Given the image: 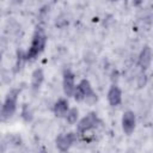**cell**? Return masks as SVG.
I'll list each match as a JSON object with an SVG mask.
<instances>
[{
  "mask_svg": "<svg viewBox=\"0 0 153 153\" xmlns=\"http://www.w3.org/2000/svg\"><path fill=\"white\" fill-rule=\"evenodd\" d=\"M47 43V36L43 31L42 27H37V30L33 33L32 41H31V45L29 48V50L25 54V59L26 60H32L35 59L38 54H41L45 47Z\"/></svg>",
  "mask_w": 153,
  "mask_h": 153,
  "instance_id": "cell-1",
  "label": "cell"
},
{
  "mask_svg": "<svg viewBox=\"0 0 153 153\" xmlns=\"http://www.w3.org/2000/svg\"><path fill=\"white\" fill-rule=\"evenodd\" d=\"M20 90L18 88H12L10 92L6 94L5 102L2 103V120H7L13 116L17 109V99L19 96Z\"/></svg>",
  "mask_w": 153,
  "mask_h": 153,
  "instance_id": "cell-2",
  "label": "cell"
},
{
  "mask_svg": "<svg viewBox=\"0 0 153 153\" xmlns=\"http://www.w3.org/2000/svg\"><path fill=\"white\" fill-rule=\"evenodd\" d=\"M93 93H94V92H93V90H92V86H91L90 81L86 80V79H82V80L78 84V86L75 87L73 96H74L75 100L80 102V100H85V98H87L88 96H91V94H93Z\"/></svg>",
  "mask_w": 153,
  "mask_h": 153,
  "instance_id": "cell-3",
  "label": "cell"
},
{
  "mask_svg": "<svg viewBox=\"0 0 153 153\" xmlns=\"http://www.w3.org/2000/svg\"><path fill=\"white\" fill-rule=\"evenodd\" d=\"M98 122H99V120H98L97 114L96 112H90L79 121L76 129H78L79 133H86V131L91 130L92 128H94Z\"/></svg>",
  "mask_w": 153,
  "mask_h": 153,
  "instance_id": "cell-4",
  "label": "cell"
},
{
  "mask_svg": "<svg viewBox=\"0 0 153 153\" xmlns=\"http://www.w3.org/2000/svg\"><path fill=\"white\" fill-rule=\"evenodd\" d=\"M76 136L74 133L69 131V133H62L60 135H57L56 140H55V143H56V147L61 151V152H67L71 146L74 143Z\"/></svg>",
  "mask_w": 153,
  "mask_h": 153,
  "instance_id": "cell-5",
  "label": "cell"
},
{
  "mask_svg": "<svg viewBox=\"0 0 153 153\" xmlns=\"http://www.w3.org/2000/svg\"><path fill=\"white\" fill-rule=\"evenodd\" d=\"M62 87H63V92H65V94L67 97L73 96L74 90H75V76H74V74L69 69L63 72Z\"/></svg>",
  "mask_w": 153,
  "mask_h": 153,
  "instance_id": "cell-6",
  "label": "cell"
},
{
  "mask_svg": "<svg viewBox=\"0 0 153 153\" xmlns=\"http://www.w3.org/2000/svg\"><path fill=\"white\" fill-rule=\"evenodd\" d=\"M135 124H136V118L133 111L128 110L123 114L122 116V129L127 135H130L134 129H135Z\"/></svg>",
  "mask_w": 153,
  "mask_h": 153,
  "instance_id": "cell-7",
  "label": "cell"
},
{
  "mask_svg": "<svg viewBox=\"0 0 153 153\" xmlns=\"http://www.w3.org/2000/svg\"><path fill=\"white\" fill-rule=\"evenodd\" d=\"M151 62H152V49L149 45H145L139 55L137 63L141 67V69L146 71L151 66Z\"/></svg>",
  "mask_w": 153,
  "mask_h": 153,
  "instance_id": "cell-8",
  "label": "cell"
},
{
  "mask_svg": "<svg viewBox=\"0 0 153 153\" xmlns=\"http://www.w3.org/2000/svg\"><path fill=\"white\" fill-rule=\"evenodd\" d=\"M108 100L110 103V105L116 106L122 102V91L120 90L118 86L112 85L110 86L109 91H108Z\"/></svg>",
  "mask_w": 153,
  "mask_h": 153,
  "instance_id": "cell-9",
  "label": "cell"
},
{
  "mask_svg": "<svg viewBox=\"0 0 153 153\" xmlns=\"http://www.w3.org/2000/svg\"><path fill=\"white\" fill-rule=\"evenodd\" d=\"M68 100L65 98H60L55 104H54V114L56 117H65L67 111L69 110L68 106Z\"/></svg>",
  "mask_w": 153,
  "mask_h": 153,
  "instance_id": "cell-10",
  "label": "cell"
},
{
  "mask_svg": "<svg viewBox=\"0 0 153 153\" xmlns=\"http://www.w3.org/2000/svg\"><path fill=\"white\" fill-rule=\"evenodd\" d=\"M44 80V73H43V69L42 68H36L33 72H32V75H31V87L33 90H38L42 85Z\"/></svg>",
  "mask_w": 153,
  "mask_h": 153,
  "instance_id": "cell-11",
  "label": "cell"
},
{
  "mask_svg": "<svg viewBox=\"0 0 153 153\" xmlns=\"http://www.w3.org/2000/svg\"><path fill=\"white\" fill-rule=\"evenodd\" d=\"M65 117H66V120H67L68 123L73 124V123L76 122V120H78V117H79V110H78L76 108H72V109H69V110L67 111V114H66Z\"/></svg>",
  "mask_w": 153,
  "mask_h": 153,
  "instance_id": "cell-12",
  "label": "cell"
},
{
  "mask_svg": "<svg viewBox=\"0 0 153 153\" xmlns=\"http://www.w3.org/2000/svg\"><path fill=\"white\" fill-rule=\"evenodd\" d=\"M22 117L26 121V122H29V121H31L32 120V111H31V109L29 108V105H24L23 106V109H22Z\"/></svg>",
  "mask_w": 153,
  "mask_h": 153,
  "instance_id": "cell-13",
  "label": "cell"
},
{
  "mask_svg": "<svg viewBox=\"0 0 153 153\" xmlns=\"http://www.w3.org/2000/svg\"><path fill=\"white\" fill-rule=\"evenodd\" d=\"M8 140H10V142H11L12 145H14V146L20 145V142H22V139H20L19 135H11V136L8 137Z\"/></svg>",
  "mask_w": 153,
  "mask_h": 153,
  "instance_id": "cell-14",
  "label": "cell"
},
{
  "mask_svg": "<svg viewBox=\"0 0 153 153\" xmlns=\"http://www.w3.org/2000/svg\"><path fill=\"white\" fill-rule=\"evenodd\" d=\"M146 82H147V76H146V74L143 73V74H141L140 75V78H139V86L141 87V86H145L146 85Z\"/></svg>",
  "mask_w": 153,
  "mask_h": 153,
  "instance_id": "cell-15",
  "label": "cell"
},
{
  "mask_svg": "<svg viewBox=\"0 0 153 153\" xmlns=\"http://www.w3.org/2000/svg\"><path fill=\"white\" fill-rule=\"evenodd\" d=\"M0 120H2V103H0Z\"/></svg>",
  "mask_w": 153,
  "mask_h": 153,
  "instance_id": "cell-16",
  "label": "cell"
},
{
  "mask_svg": "<svg viewBox=\"0 0 153 153\" xmlns=\"http://www.w3.org/2000/svg\"><path fill=\"white\" fill-rule=\"evenodd\" d=\"M39 153H48V152H47V151H45V149H42V151H41V152H39Z\"/></svg>",
  "mask_w": 153,
  "mask_h": 153,
  "instance_id": "cell-17",
  "label": "cell"
}]
</instances>
